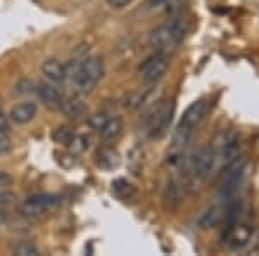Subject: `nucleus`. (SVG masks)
Wrapping results in <instances>:
<instances>
[{
	"label": "nucleus",
	"instance_id": "nucleus-14",
	"mask_svg": "<svg viewBox=\"0 0 259 256\" xmlns=\"http://www.w3.org/2000/svg\"><path fill=\"white\" fill-rule=\"evenodd\" d=\"M225 218V208L221 206H212L209 209L202 213L197 220V225L200 229L207 230V229H212V227H218Z\"/></svg>",
	"mask_w": 259,
	"mask_h": 256
},
{
	"label": "nucleus",
	"instance_id": "nucleus-12",
	"mask_svg": "<svg viewBox=\"0 0 259 256\" xmlns=\"http://www.w3.org/2000/svg\"><path fill=\"white\" fill-rule=\"evenodd\" d=\"M183 201L182 189H180L177 180H168L164 191H162V203H164L166 209H177L180 208Z\"/></svg>",
	"mask_w": 259,
	"mask_h": 256
},
{
	"label": "nucleus",
	"instance_id": "nucleus-21",
	"mask_svg": "<svg viewBox=\"0 0 259 256\" xmlns=\"http://www.w3.org/2000/svg\"><path fill=\"white\" fill-rule=\"evenodd\" d=\"M35 87H36V83L35 82H31V80H19L18 83H16V94H19V95H26V94H35Z\"/></svg>",
	"mask_w": 259,
	"mask_h": 256
},
{
	"label": "nucleus",
	"instance_id": "nucleus-17",
	"mask_svg": "<svg viewBox=\"0 0 259 256\" xmlns=\"http://www.w3.org/2000/svg\"><path fill=\"white\" fill-rule=\"evenodd\" d=\"M112 191H114L123 201H128V199H132V197L137 196L135 187H133L130 182H126L124 178H118V180H116V182L112 184Z\"/></svg>",
	"mask_w": 259,
	"mask_h": 256
},
{
	"label": "nucleus",
	"instance_id": "nucleus-22",
	"mask_svg": "<svg viewBox=\"0 0 259 256\" xmlns=\"http://www.w3.org/2000/svg\"><path fill=\"white\" fill-rule=\"evenodd\" d=\"M16 201V194L12 191H9L7 187H2L0 189V209L2 208H7L9 204H12Z\"/></svg>",
	"mask_w": 259,
	"mask_h": 256
},
{
	"label": "nucleus",
	"instance_id": "nucleus-3",
	"mask_svg": "<svg viewBox=\"0 0 259 256\" xmlns=\"http://www.w3.org/2000/svg\"><path fill=\"white\" fill-rule=\"evenodd\" d=\"M209 107H211V104L207 99H199L187 107V111L183 113L177 130H175V140H177L178 144H185V142L189 140L192 133L195 132V128L200 125V121L206 118Z\"/></svg>",
	"mask_w": 259,
	"mask_h": 256
},
{
	"label": "nucleus",
	"instance_id": "nucleus-2",
	"mask_svg": "<svg viewBox=\"0 0 259 256\" xmlns=\"http://www.w3.org/2000/svg\"><path fill=\"white\" fill-rule=\"evenodd\" d=\"M185 36V28L180 21H168L156 26L149 33V45L156 52L171 54L175 52Z\"/></svg>",
	"mask_w": 259,
	"mask_h": 256
},
{
	"label": "nucleus",
	"instance_id": "nucleus-11",
	"mask_svg": "<svg viewBox=\"0 0 259 256\" xmlns=\"http://www.w3.org/2000/svg\"><path fill=\"white\" fill-rule=\"evenodd\" d=\"M36 115H38V106H36V102L28 100V102H21L18 106L12 107L9 118L18 125H26V123H30L31 120H35Z\"/></svg>",
	"mask_w": 259,
	"mask_h": 256
},
{
	"label": "nucleus",
	"instance_id": "nucleus-4",
	"mask_svg": "<svg viewBox=\"0 0 259 256\" xmlns=\"http://www.w3.org/2000/svg\"><path fill=\"white\" fill-rule=\"evenodd\" d=\"M175 116V100L162 99L157 102V106L152 107L149 116L145 118V132L149 137L159 138L168 132L171 121Z\"/></svg>",
	"mask_w": 259,
	"mask_h": 256
},
{
	"label": "nucleus",
	"instance_id": "nucleus-7",
	"mask_svg": "<svg viewBox=\"0 0 259 256\" xmlns=\"http://www.w3.org/2000/svg\"><path fill=\"white\" fill-rule=\"evenodd\" d=\"M168 68H169L168 54L154 52L152 56H149L147 59H145L140 64L142 80H144L145 83H149V85H152V83H157L166 75Z\"/></svg>",
	"mask_w": 259,
	"mask_h": 256
},
{
	"label": "nucleus",
	"instance_id": "nucleus-18",
	"mask_svg": "<svg viewBox=\"0 0 259 256\" xmlns=\"http://www.w3.org/2000/svg\"><path fill=\"white\" fill-rule=\"evenodd\" d=\"M66 148L69 149L71 154H81L83 151L89 148V138H85V137H81V135H74L68 142V145H66Z\"/></svg>",
	"mask_w": 259,
	"mask_h": 256
},
{
	"label": "nucleus",
	"instance_id": "nucleus-28",
	"mask_svg": "<svg viewBox=\"0 0 259 256\" xmlns=\"http://www.w3.org/2000/svg\"><path fill=\"white\" fill-rule=\"evenodd\" d=\"M147 2H149V6H152V7H159L162 4L169 2V0H147Z\"/></svg>",
	"mask_w": 259,
	"mask_h": 256
},
{
	"label": "nucleus",
	"instance_id": "nucleus-20",
	"mask_svg": "<svg viewBox=\"0 0 259 256\" xmlns=\"http://www.w3.org/2000/svg\"><path fill=\"white\" fill-rule=\"evenodd\" d=\"M73 137H74V132H73V128H69V127H61L54 132V140L62 145H68V142Z\"/></svg>",
	"mask_w": 259,
	"mask_h": 256
},
{
	"label": "nucleus",
	"instance_id": "nucleus-27",
	"mask_svg": "<svg viewBox=\"0 0 259 256\" xmlns=\"http://www.w3.org/2000/svg\"><path fill=\"white\" fill-rule=\"evenodd\" d=\"M133 0H107V4L112 7V9H124L126 6H130Z\"/></svg>",
	"mask_w": 259,
	"mask_h": 256
},
{
	"label": "nucleus",
	"instance_id": "nucleus-13",
	"mask_svg": "<svg viewBox=\"0 0 259 256\" xmlns=\"http://www.w3.org/2000/svg\"><path fill=\"white\" fill-rule=\"evenodd\" d=\"M59 107H61V111L71 120H78L87 115V106L80 97H68V99L64 97Z\"/></svg>",
	"mask_w": 259,
	"mask_h": 256
},
{
	"label": "nucleus",
	"instance_id": "nucleus-24",
	"mask_svg": "<svg viewBox=\"0 0 259 256\" xmlns=\"http://www.w3.org/2000/svg\"><path fill=\"white\" fill-rule=\"evenodd\" d=\"M11 132V125H9V116L6 115L2 107H0V133L2 135H7Z\"/></svg>",
	"mask_w": 259,
	"mask_h": 256
},
{
	"label": "nucleus",
	"instance_id": "nucleus-1",
	"mask_svg": "<svg viewBox=\"0 0 259 256\" xmlns=\"http://www.w3.org/2000/svg\"><path fill=\"white\" fill-rule=\"evenodd\" d=\"M68 82L76 94H90L104 77V62L97 56H85L78 61H71L66 66Z\"/></svg>",
	"mask_w": 259,
	"mask_h": 256
},
{
	"label": "nucleus",
	"instance_id": "nucleus-23",
	"mask_svg": "<svg viewBox=\"0 0 259 256\" xmlns=\"http://www.w3.org/2000/svg\"><path fill=\"white\" fill-rule=\"evenodd\" d=\"M106 121H107V116L102 115V113H99V115L90 116V118H89V125L94 130H97V132H99V130L104 127V123H106Z\"/></svg>",
	"mask_w": 259,
	"mask_h": 256
},
{
	"label": "nucleus",
	"instance_id": "nucleus-25",
	"mask_svg": "<svg viewBox=\"0 0 259 256\" xmlns=\"http://www.w3.org/2000/svg\"><path fill=\"white\" fill-rule=\"evenodd\" d=\"M11 151H12L11 140L6 135H2V133H0V156H6V154H9Z\"/></svg>",
	"mask_w": 259,
	"mask_h": 256
},
{
	"label": "nucleus",
	"instance_id": "nucleus-5",
	"mask_svg": "<svg viewBox=\"0 0 259 256\" xmlns=\"http://www.w3.org/2000/svg\"><path fill=\"white\" fill-rule=\"evenodd\" d=\"M245 175V159L244 158H235L233 161H230L227 168H223L221 173V184L218 197L221 201H230L239 191L242 180Z\"/></svg>",
	"mask_w": 259,
	"mask_h": 256
},
{
	"label": "nucleus",
	"instance_id": "nucleus-8",
	"mask_svg": "<svg viewBox=\"0 0 259 256\" xmlns=\"http://www.w3.org/2000/svg\"><path fill=\"white\" fill-rule=\"evenodd\" d=\"M214 163H216V153L211 148H204L199 149L194 154V158L190 161V170L194 173V177L207 178L211 175V171L214 170Z\"/></svg>",
	"mask_w": 259,
	"mask_h": 256
},
{
	"label": "nucleus",
	"instance_id": "nucleus-9",
	"mask_svg": "<svg viewBox=\"0 0 259 256\" xmlns=\"http://www.w3.org/2000/svg\"><path fill=\"white\" fill-rule=\"evenodd\" d=\"M35 94H36V97L41 100V102H45L50 107H59L62 99H64L62 92L50 82L49 83H36Z\"/></svg>",
	"mask_w": 259,
	"mask_h": 256
},
{
	"label": "nucleus",
	"instance_id": "nucleus-15",
	"mask_svg": "<svg viewBox=\"0 0 259 256\" xmlns=\"http://www.w3.org/2000/svg\"><path fill=\"white\" fill-rule=\"evenodd\" d=\"M123 132V120L119 116H112V118H107V121L104 123V127L99 130L100 137L104 140H114L118 138Z\"/></svg>",
	"mask_w": 259,
	"mask_h": 256
},
{
	"label": "nucleus",
	"instance_id": "nucleus-19",
	"mask_svg": "<svg viewBox=\"0 0 259 256\" xmlns=\"http://www.w3.org/2000/svg\"><path fill=\"white\" fill-rule=\"evenodd\" d=\"M12 253L14 254H21V256H38L40 251L38 247L31 242H18L14 247H12Z\"/></svg>",
	"mask_w": 259,
	"mask_h": 256
},
{
	"label": "nucleus",
	"instance_id": "nucleus-16",
	"mask_svg": "<svg viewBox=\"0 0 259 256\" xmlns=\"http://www.w3.org/2000/svg\"><path fill=\"white\" fill-rule=\"evenodd\" d=\"M95 163H97L99 168L102 170H112L119 165V156L114 149L111 148H104V149H99L97 156H95Z\"/></svg>",
	"mask_w": 259,
	"mask_h": 256
},
{
	"label": "nucleus",
	"instance_id": "nucleus-6",
	"mask_svg": "<svg viewBox=\"0 0 259 256\" xmlns=\"http://www.w3.org/2000/svg\"><path fill=\"white\" fill-rule=\"evenodd\" d=\"M61 204V196L50 194V192H38L24 197L18 204V211L23 216H40L45 215L50 209Z\"/></svg>",
	"mask_w": 259,
	"mask_h": 256
},
{
	"label": "nucleus",
	"instance_id": "nucleus-26",
	"mask_svg": "<svg viewBox=\"0 0 259 256\" xmlns=\"http://www.w3.org/2000/svg\"><path fill=\"white\" fill-rule=\"evenodd\" d=\"M12 182H14V178H12V175H9L7 171L0 170V189L2 187H9L12 186Z\"/></svg>",
	"mask_w": 259,
	"mask_h": 256
},
{
	"label": "nucleus",
	"instance_id": "nucleus-10",
	"mask_svg": "<svg viewBox=\"0 0 259 256\" xmlns=\"http://www.w3.org/2000/svg\"><path fill=\"white\" fill-rule=\"evenodd\" d=\"M41 73L47 78V82L54 83V85H59L68 80V71H66V64H62L57 59H47L41 64Z\"/></svg>",
	"mask_w": 259,
	"mask_h": 256
}]
</instances>
